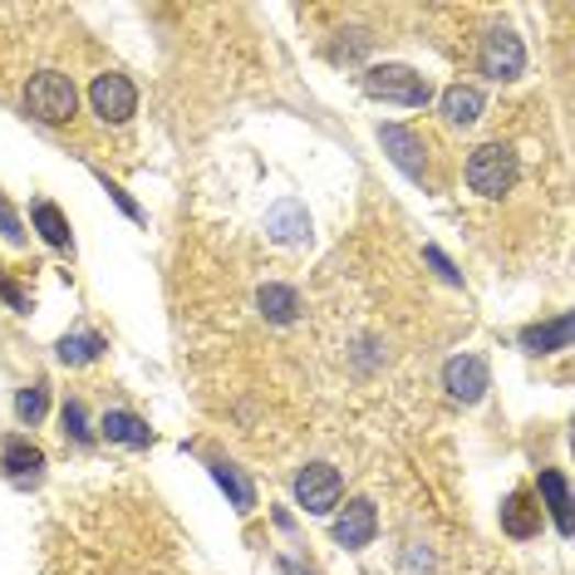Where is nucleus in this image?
I'll return each instance as SVG.
<instances>
[{
  "mask_svg": "<svg viewBox=\"0 0 575 575\" xmlns=\"http://www.w3.org/2000/svg\"><path fill=\"white\" fill-rule=\"evenodd\" d=\"M99 183H103V187H109V197H113V202H119V207H123V217H133V222H139V217H143V212H139V202H133V197H129V192H123V187H113V183H109V177H99Z\"/></svg>",
  "mask_w": 575,
  "mask_h": 575,
  "instance_id": "393cba45",
  "label": "nucleus"
},
{
  "mask_svg": "<svg viewBox=\"0 0 575 575\" xmlns=\"http://www.w3.org/2000/svg\"><path fill=\"white\" fill-rule=\"evenodd\" d=\"M0 232H5L10 242H20V236H25V232H20V222H15V212H10L5 202H0Z\"/></svg>",
  "mask_w": 575,
  "mask_h": 575,
  "instance_id": "a878e982",
  "label": "nucleus"
},
{
  "mask_svg": "<svg viewBox=\"0 0 575 575\" xmlns=\"http://www.w3.org/2000/svg\"><path fill=\"white\" fill-rule=\"evenodd\" d=\"M374 531H379V511H374V501H350V507L334 517V541H340L344 551H364L374 541Z\"/></svg>",
  "mask_w": 575,
  "mask_h": 575,
  "instance_id": "6e6552de",
  "label": "nucleus"
},
{
  "mask_svg": "<svg viewBox=\"0 0 575 575\" xmlns=\"http://www.w3.org/2000/svg\"><path fill=\"white\" fill-rule=\"evenodd\" d=\"M0 300H5V306H10V310H30V300H25V290H20V286H15V280H5V276H0Z\"/></svg>",
  "mask_w": 575,
  "mask_h": 575,
  "instance_id": "b1692460",
  "label": "nucleus"
},
{
  "mask_svg": "<svg viewBox=\"0 0 575 575\" xmlns=\"http://www.w3.org/2000/svg\"><path fill=\"white\" fill-rule=\"evenodd\" d=\"M364 93H369V99H384V103H403V109H423V103L433 99L428 79L418 75V69H409V65H374V69H364Z\"/></svg>",
  "mask_w": 575,
  "mask_h": 575,
  "instance_id": "f257e3e1",
  "label": "nucleus"
},
{
  "mask_svg": "<svg viewBox=\"0 0 575 575\" xmlns=\"http://www.w3.org/2000/svg\"><path fill=\"white\" fill-rule=\"evenodd\" d=\"M266 232L276 236L280 246H300L310 236V217H306V207L296 202V197H286V202H276L266 212Z\"/></svg>",
  "mask_w": 575,
  "mask_h": 575,
  "instance_id": "1a4fd4ad",
  "label": "nucleus"
},
{
  "mask_svg": "<svg viewBox=\"0 0 575 575\" xmlns=\"http://www.w3.org/2000/svg\"><path fill=\"white\" fill-rule=\"evenodd\" d=\"M443 119L457 123V129H473V123L483 119V93H477L473 84H453V89L443 93Z\"/></svg>",
  "mask_w": 575,
  "mask_h": 575,
  "instance_id": "dca6fc26",
  "label": "nucleus"
},
{
  "mask_svg": "<svg viewBox=\"0 0 575 575\" xmlns=\"http://www.w3.org/2000/svg\"><path fill=\"white\" fill-rule=\"evenodd\" d=\"M340 493H344V483L330 463H310L306 473L296 477V501L310 511V517H330V511L340 507Z\"/></svg>",
  "mask_w": 575,
  "mask_h": 575,
  "instance_id": "20e7f679",
  "label": "nucleus"
},
{
  "mask_svg": "<svg viewBox=\"0 0 575 575\" xmlns=\"http://www.w3.org/2000/svg\"><path fill=\"white\" fill-rule=\"evenodd\" d=\"M45 409H49V389H45V384H30V389L15 394V418H20V423H40Z\"/></svg>",
  "mask_w": 575,
  "mask_h": 575,
  "instance_id": "412c9836",
  "label": "nucleus"
},
{
  "mask_svg": "<svg viewBox=\"0 0 575 575\" xmlns=\"http://www.w3.org/2000/svg\"><path fill=\"white\" fill-rule=\"evenodd\" d=\"M30 217H35V232L45 236L49 246H59V251L69 246V222H65V212H59L55 202H35L30 207Z\"/></svg>",
  "mask_w": 575,
  "mask_h": 575,
  "instance_id": "aec40b11",
  "label": "nucleus"
},
{
  "mask_svg": "<svg viewBox=\"0 0 575 575\" xmlns=\"http://www.w3.org/2000/svg\"><path fill=\"white\" fill-rule=\"evenodd\" d=\"M527 69V49L511 30H487L483 40V75L487 79H517Z\"/></svg>",
  "mask_w": 575,
  "mask_h": 575,
  "instance_id": "0eeeda50",
  "label": "nucleus"
},
{
  "mask_svg": "<svg viewBox=\"0 0 575 575\" xmlns=\"http://www.w3.org/2000/svg\"><path fill=\"white\" fill-rule=\"evenodd\" d=\"M59 423H65V433L75 438V443H89V438H93L89 413H84V403H79V399H69L65 409H59Z\"/></svg>",
  "mask_w": 575,
  "mask_h": 575,
  "instance_id": "4be33fe9",
  "label": "nucleus"
},
{
  "mask_svg": "<svg viewBox=\"0 0 575 575\" xmlns=\"http://www.w3.org/2000/svg\"><path fill=\"white\" fill-rule=\"evenodd\" d=\"M280 571H286V575H300V571H296V566H290V561H286V566H280Z\"/></svg>",
  "mask_w": 575,
  "mask_h": 575,
  "instance_id": "bb28decb",
  "label": "nucleus"
},
{
  "mask_svg": "<svg viewBox=\"0 0 575 575\" xmlns=\"http://www.w3.org/2000/svg\"><path fill=\"white\" fill-rule=\"evenodd\" d=\"M256 306H261V316H266L270 325H290V320L300 316V296L290 286H261Z\"/></svg>",
  "mask_w": 575,
  "mask_h": 575,
  "instance_id": "f3484780",
  "label": "nucleus"
},
{
  "mask_svg": "<svg viewBox=\"0 0 575 575\" xmlns=\"http://www.w3.org/2000/svg\"><path fill=\"white\" fill-rule=\"evenodd\" d=\"M423 261H428V266L438 270V276L447 280V286H463V276H457V266H453V261H447V256H443V251H438V246H423Z\"/></svg>",
  "mask_w": 575,
  "mask_h": 575,
  "instance_id": "5701e85b",
  "label": "nucleus"
},
{
  "mask_svg": "<svg viewBox=\"0 0 575 575\" xmlns=\"http://www.w3.org/2000/svg\"><path fill=\"white\" fill-rule=\"evenodd\" d=\"M571 344V316H556L546 325H527L521 330V350L527 354H556Z\"/></svg>",
  "mask_w": 575,
  "mask_h": 575,
  "instance_id": "4468645a",
  "label": "nucleus"
},
{
  "mask_svg": "<svg viewBox=\"0 0 575 575\" xmlns=\"http://www.w3.org/2000/svg\"><path fill=\"white\" fill-rule=\"evenodd\" d=\"M0 467H5L10 483H35L40 467H45V453L30 447L25 438H5V443H0Z\"/></svg>",
  "mask_w": 575,
  "mask_h": 575,
  "instance_id": "9d476101",
  "label": "nucleus"
},
{
  "mask_svg": "<svg viewBox=\"0 0 575 575\" xmlns=\"http://www.w3.org/2000/svg\"><path fill=\"white\" fill-rule=\"evenodd\" d=\"M93 99V113H99L103 123H129L133 109H139V89H133L123 75H99L89 89Z\"/></svg>",
  "mask_w": 575,
  "mask_h": 575,
  "instance_id": "423d86ee",
  "label": "nucleus"
},
{
  "mask_svg": "<svg viewBox=\"0 0 575 575\" xmlns=\"http://www.w3.org/2000/svg\"><path fill=\"white\" fill-rule=\"evenodd\" d=\"M517 153L501 148V143H483V148L467 158V187H473L477 197H501L517 187Z\"/></svg>",
  "mask_w": 575,
  "mask_h": 575,
  "instance_id": "7ed1b4c3",
  "label": "nucleus"
},
{
  "mask_svg": "<svg viewBox=\"0 0 575 575\" xmlns=\"http://www.w3.org/2000/svg\"><path fill=\"white\" fill-rule=\"evenodd\" d=\"M99 428L109 433V443H123V447H148L153 443V428L143 423L139 413H129V409H109Z\"/></svg>",
  "mask_w": 575,
  "mask_h": 575,
  "instance_id": "ddd939ff",
  "label": "nucleus"
},
{
  "mask_svg": "<svg viewBox=\"0 0 575 575\" xmlns=\"http://www.w3.org/2000/svg\"><path fill=\"white\" fill-rule=\"evenodd\" d=\"M379 143H384V153L403 167V173L423 183V158H418L423 148H418V139H413L409 129H399V123H379Z\"/></svg>",
  "mask_w": 575,
  "mask_h": 575,
  "instance_id": "f8f14e48",
  "label": "nucleus"
},
{
  "mask_svg": "<svg viewBox=\"0 0 575 575\" xmlns=\"http://www.w3.org/2000/svg\"><path fill=\"white\" fill-rule=\"evenodd\" d=\"M501 531H507L511 541H531L541 531V507L527 493H511L501 501Z\"/></svg>",
  "mask_w": 575,
  "mask_h": 575,
  "instance_id": "9b49d317",
  "label": "nucleus"
},
{
  "mask_svg": "<svg viewBox=\"0 0 575 575\" xmlns=\"http://www.w3.org/2000/svg\"><path fill=\"white\" fill-rule=\"evenodd\" d=\"M443 389L453 394L457 403H477L487 389H493V374H487L483 354H457V360L443 364Z\"/></svg>",
  "mask_w": 575,
  "mask_h": 575,
  "instance_id": "39448f33",
  "label": "nucleus"
},
{
  "mask_svg": "<svg viewBox=\"0 0 575 575\" xmlns=\"http://www.w3.org/2000/svg\"><path fill=\"white\" fill-rule=\"evenodd\" d=\"M75 103H79L75 79L59 75V69L35 75L25 89V109H30V119H40V123H69L75 119Z\"/></svg>",
  "mask_w": 575,
  "mask_h": 575,
  "instance_id": "f03ea898",
  "label": "nucleus"
},
{
  "mask_svg": "<svg viewBox=\"0 0 575 575\" xmlns=\"http://www.w3.org/2000/svg\"><path fill=\"white\" fill-rule=\"evenodd\" d=\"M541 497H546V511L556 521L561 537H571V493H566V477L561 473H541Z\"/></svg>",
  "mask_w": 575,
  "mask_h": 575,
  "instance_id": "6ab92c4d",
  "label": "nucleus"
},
{
  "mask_svg": "<svg viewBox=\"0 0 575 575\" xmlns=\"http://www.w3.org/2000/svg\"><path fill=\"white\" fill-rule=\"evenodd\" d=\"M103 350H109V340H103V334H93V330H79V334H65L55 354H59V364H93Z\"/></svg>",
  "mask_w": 575,
  "mask_h": 575,
  "instance_id": "a211bd4d",
  "label": "nucleus"
},
{
  "mask_svg": "<svg viewBox=\"0 0 575 575\" xmlns=\"http://www.w3.org/2000/svg\"><path fill=\"white\" fill-rule=\"evenodd\" d=\"M207 467H212V477H217V487H222V493H226V497H232V507H236V511H242V517H246V511H251V507H256V487H251V477L242 473V467H232V463H222V457H212V463H207Z\"/></svg>",
  "mask_w": 575,
  "mask_h": 575,
  "instance_id": "2eb2a0df",
  "label": "nucleus"
}]
</instances>
